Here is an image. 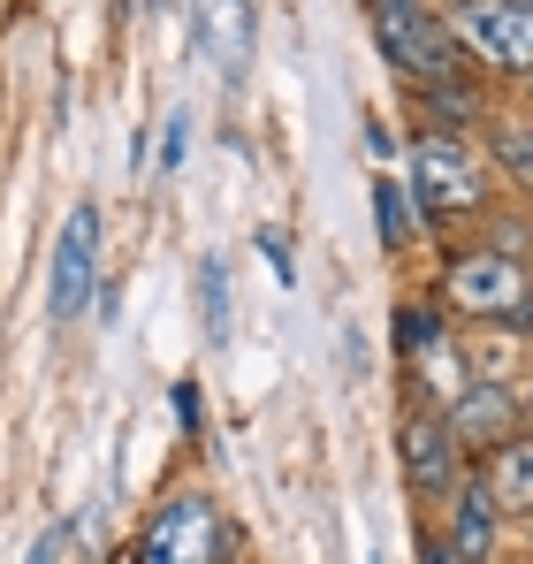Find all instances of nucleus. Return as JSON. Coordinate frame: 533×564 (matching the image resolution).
I'll return each instance as SVG.
<instances>
[{
  "label": "nucleus",
  "mask_w": 533,
  "mask_h": 564,
  "mask_svg": "<svg viewBox=\"0 0 533 564\" xmlns=\"http://www.w3.org/2000/svg\"><path fill=\"white\" fill-rule=\"evenodd\" d=\"M435 305L465 328H533V268L519 245H457L435 275Z\"/></svg>",
  "instance_id": "obj_1"
},
{
  "label": "nucleus",
  "mask_w": 533,
  "mask_h": 564,
  "mask_svg": "<svg viewBox=\"0 0 533 564\" xmlns=\"http://www.w3.org/2000/svg\"><path fill=\"white\" fill-rule=\"evenodd\" d=\"M366 23H373L381 62H389L412 93H457V85L480 77V69L465 62L457 31H449L443 0H366Z\"/></svg>",
  "instance_id": "obj_2"
},
{
  "label": "nucleus",
  "mask_w": 533,
  "mask_h": 564,
  "mask_svg": "<svg viewBox=\"0 0 533 564\" xmlns=\"http://www.w3.org/2000/svg\"><path fill=\"white\" fill-rule=\"evenodd\" d=\"M130 564H244V527L214 503V488H168L145 511Z\"/></svg>",
  "instance_id": "obj_3"
},
{
  "label": "nucleus",
  "mask_w": 533,
  "mask_h": 564,
  "mask_svg": "<svg viewBox=\"0 0 533 564\" xmlns=\"http://www.w3.org/2000/svg\"><path fill=\"white\" fill-rule=\"evenodd\" d=\"M412 206L427 229H457V221H480L488 214V153L465 138V130H420L412 138Z\"/></svg>",
  "instance_id": "obj_4"
},
{
  "label": "nucleus",
  "mask_w": 533,
  "mask_h": 564,
  "mask_svg": "<svg viewBox=\"0 0 533 564\" xmlns=\"http://www.w3.org/2000/svg\"><path fill=\"white\" fill-rule=\"evenodd\" d=\"M443 15L480 77H533V0H443Z\"/></svg>",
  "instance_id": "obj_5"
},
{
  "label": "nucleus",
  "mask_w": 533,
  "mask_h": 564,
  "mask_svg": "<svg viewBox=\"0 0 533 564\" xmlns=\"http://www.w3.org/2000/svg\"><path fill=\"white\" fill-rule=\"evenodd\" d=\"M396 473H404L412 503H449V496H457V480L472 473V458L457 451V435H449L443 412L404 404V412H396Z\"/></svg>",
  "instance_id": "obj_6"
},
{
  "label": "nucleus",
  "mask_w": 533,
  "mask_h": 564,
  "mask_svg": "<svg viewBox=\"0 0 533 564\" xmlns=\"http://www.w3.org/2000/svg\"><path fill=\"white\" fill-rule=\"evenodd\" d=\"M99 297V206H69L62 237H54V275H46V313L54 321H85V305Z\"/></svg>",
  "instance_id": "obj_7"
},
{
  "label": "nucleus",
  "mask_w": 533,
  "mask_h": 564,
  "mask_svg": "<svg viewBox=\"0 0 533 564\" xmlns=\"http://www.w3.org/2000/svg\"><path fill=\"white\" fill-rule=\"evenodd\" d=\"M443 420H449V435H457V451L480 466L496 443H511V435L526 427V420H519V381L480 375V381H472V389H465V397H457V404L443 412Z\"/></svg>",
  "instance_id": "obj_8"
},
{
  "label": "nucleus",
  "mask_w": 533,
  "mask_h": 564,
  "mask_svg": "<svg viewBox=\"0 0 533 564\" xmlns=\"http://www.w3.org/2000/svg\"><path fill=\"white\" fill-rule=\"evenodd\" d=\"M252 39H260L252 0H191V46L214 54V69L229 77V93H237L244 69H252Z\"/></svg>",
  "instance_id": "obj_9"
},
{
  "label": "nucleus",
  "mask_w": 533,
  "mask_h": 564,
  "mask_svg": "<svg viewBox=\"0 0 533 564\" xmlns=\"http://www.w3.org/2000/svg\"><path fill=\"white\" fill-rule=\"evenodd\" d=\"M443 542L457 564H496V550H503V503L488 496L480 473H465L457 496L443 503Z\"/></svg>",
  "instance_id": "obj_10"
},
{
  "label": "nucleus",
  "mask_w": 533,
  "mask_h": 564,
  "mask_svg": "<svg viewBox=\"0 0 533 564\" xmlns=\"http://www.w3.org/2000/svg\"><path fill=\"white\" fill-rule=\"evenodd\" d=\"M472 473L488 480V496L503 503V519H533V427H519L511 443H496Z\"/></svg>",
  "instance_id": "obj_11"
},
{
  "label": "nucleus",
  "mask_w": 533,
  "mask_h": 564,
  "mask_svg": "<svg viewBox=\"0 0 533 564\" xmlns=\"http://www.w3.org/2000/svg\"><path fill=\"white\" fill-rule=\"evenodd\" d=\"M191 297H198V336H206V351H229L237 305H229V260H221V252H198V260H191Z\"/></svg>",
  "instance_id": "obj_12"
},
{
  "label": "nucleus",
  "mask_w": 533,
  "mask_h": 564,
  "mask_svg": "<svg viewBox=\"0 0 533 564\" xmlns=\"http://www.w3.org/2000/svg\"><path fill=\"white\" fill-rule=\"evenodd\" d=\"M373 221H381V252L404 260V245H412V191L396 176H373Z\"/></svg>",
  "instance_id": "obj_13"
},
{
  "label": "nucleus",
  "mask_w": 533,
  "mask_h": 564,
  "mask_svg": "<svg viewBox=\"0 0 533 564\" xmlns=\"http://www.w3.org/2000/svg\"><path fill=\"white\" fill-rule=\"evenodd\" d=\"M496 161H503V176L533 198V115H519V122L496 130Z\"/></svg>",
  "instance_id": "obj_14"
},
{
  "label": "nucleus",
  "mask_w": 533,
  "mask_h": 564,
  "mask_svg": "<svg viewBox=\"0 0 533 564\" xmlns=\"http://www.w3.org/2000/svg\"><path fill=\"white\" fill-rule=\"evenodd\" d=\"M183 145H191V107H176V115H168V130H161V176H176Z\"/></svg>",
  "instance_id": "obj_15"
},
{
  "label": "nucleus",
  "mask_w": 533,
  "mask_h": 564,
  "mask_svg": "<svg viewBox=\"0 0 533 564\" xmlns=\"http://www.w3.org/2000/svg\"><path fill=\"white\" fill-rule=\"evenodd\" d=\"M176 420H183V435L198 443V427H206V397H198V375H183V381H176Z\"/></svg>",
  "instance_id": "obj_16"
},
{
  "label": "nucleus",
  "mask_w": 533,
  "mask_h": 564,
  "mask_svg": "<svg viewBox=\"0 0 533 564\" xmlns=\"http://www.w3.org/2000/svg\"><path fill=\"white\" fill-rule=\"evenodd\" d=\"M69 542H77V527H69V519H54V527L31 542V557H23V564H62V550H69Z\"/></svg>",
  "instance_id": "obj_17"
},
{
  "label": "nucleus",
  "mask_w": 533,
  "mask_h": 564,
  "mask_svg": "<svg viewBox=\"0 0 533 564\" xmlns=\"http://www.w3.org/2000/svg\"><path fill=\"white\" fill-rule=\"evenodd\" d=\"M260 252H266V268H274V282H297V260H290V237L282 229H260Z\"/></svg>",
  "instance_id": "obj_18"
},
{
  "label": "nucleus",
  "mask_w": 533,
  "mask_h": 564,
  "mask_svg": "<svg viewBox=\"0 0 533 564\" xmlns=\"http://www.w3.org/2000/svg\"><path fill=\"white\" fill-rule=\"evenodd\" d=\"M420 557H427V564H457V557H449V542H443V527H420Z\"/></svg>",
  "instance_id": "obj_19"
},
{
  "label": "nucleus",
  "mask_w": 533,
  "mask_h": 564,
  "mask_svg": "<svg viewBox=\"0 0 533 564\" xmlns=\"http://www.w3.org/2000/svg\"><path fill=\"white\" fill-rule=\"evenodd\" d=\"M366 153H373V161H389V153H396V138H389V122H373V115H366Z\"/></svg>",
  "instance_id": "obj_20"
},
{
  "label": "nucleus",
  "mask_w": 533,
  "mask_h": 564,
  "mask_svg": "<svg viewBox=\"0 0 533 564\" xmlns=\"http://www.w3.org/2000/svg\"><path fill=\"white\" fill-rule=\"evenodd\" d=\"M519 420H526V427H533V367H526V375H519Z\"/></svg>",
  "instance_id": "obj_21"
},
{
  "label": "nucleus",
  "mask_w": 533,
  "mask_h": 564,
  "mask_svg": "<svg viewBox=\"0 0 533 564\" xmlns=\"http://www.w3.org/2000/svg\"><path fill=\"white\" fill-rule=\"evenodd\" d=\"M153 8H161V0H130V15H153Z\"/></svg>",
  "instance_id": "obj_22"
},
{
  "label": "nucleus",
  "mask_w": 533,
  "mask_h": 564,
  "mask_svg": "<svg viewBox=\"0 0 533 564\" xmlns=\"http://www.w3.org/2000/svg\"><path fill=\"white\" fill-rule=\"evenodd\" d=\"M366 564H381V550H373V557H366Z\"/></svg>",
  "instance_id": "obj_23"
},
{
  "label": "nucleus",
  "mask_w": 533,
  "mask_h": 564,
  "mask_svg": "<svg viewBox=\"0 0 533 564\" xmlns=\"http://www.w3.org/2000/svg\"><path fill=\"white\" fill-rule=\"evenodd\" d=\"M526 93H533V77H526Z\"/></svg>",
  "instance_id": "obj_24"
}]
</instances>
